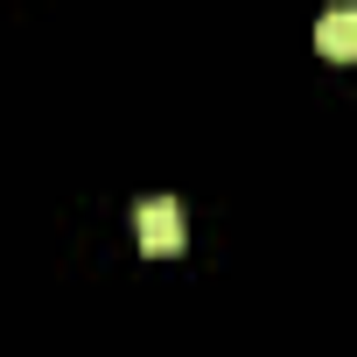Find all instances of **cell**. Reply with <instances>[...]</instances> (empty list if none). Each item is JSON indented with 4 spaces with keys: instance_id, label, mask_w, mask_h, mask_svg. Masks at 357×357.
Instances as JSON below:
<instances>
[{
    "instance_id": "1",
    "label": "cell",
    "mask_w": 357,
    "mask_h": 357,
    "mask_svg": "<svg viewBox=\"0 0 357 357\" xmlns=\"http://www.w3.org/2000/svg\"><path fill=\"white\" fill-rule=\"evenodd\" d=\"M133 231H140L147 259H175V252H183V204H175V197H147L133 211Z\"/></svg>"
},
{
    "instance_id": "2",
    "label": "cell",
    "mask_w": 357,
    "mask_h": 357,
    "mask_svg": "<svg viewBox=\"0 0 357 357\" xmlns=\"http://www.w3.org/2000/svg\"><path fill=\"white\" fill-rule=\"evenodd\" d=\"M315 50L329 63H357V8H329L315 22Z\"/></svg>"
}]
</instances>
